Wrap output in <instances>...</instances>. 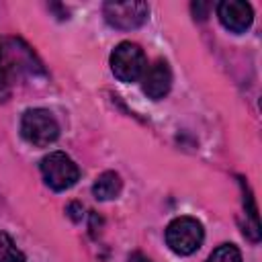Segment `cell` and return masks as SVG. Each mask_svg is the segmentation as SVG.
Here are the masks:
<instances>
[{
  "label": "cell",
  "mask_w": 262,
  "mask_h": 262,
  "mask_svg": "<svg viewBox=\"0 0 262 262\" xmlns=\"http://www.w3.org/2000/svg\"><path fill=\"white\" fill-rule=\"evenodd\" d=\"M35 74H43L41 61L33 49L16 37L0 39V102H6L14 86Z\"/></svg>",
  "instance_id": "6da1fadb"
},
{
  "label": "cell",
  "mask_w": 262,
  "mask_h": 262,
  "mask_svg": "<svg viewBox=\"0 0 262 262\" xmlns=\"http://www.w3.org/2000/svg\"><path fill=\"white\" fill-rule=\"evenodd\" d=\"M23 137L35 147H47L59 137V125L47 108H29L20 119Z\"/></svg>",
  "instance_id": "7a4b0ae2"
},
{
  "label": "cell",
  "mask_w": 262,
  "mask_h": 262,
  "mask_svg": "<svg viewBox=\"0 0 262 262\" xmlns=\"http://www.w3.org/2000/svg\"><path fill=\"white\" fill-rule=\"evenodd\" d=\"M205 229L192 217H176L166 227V244L178 256H190L203 244Z\"/></svg>",
  "instance_id": "3957f363"
},
{
  "label": "cell",
  "mask_w": 262,
  "mask_h": 262,
  "mask_svg": "<svg viewBox=\"0 0 262 262\" xmlns=\"http://www.w3.org/2000/svg\"><path fill=\"white\" fill-rule=\"evenodd\" d=\"M147 68L143 49L137 43L123 41L111 53V70L121 82H137Z\"/></svg>",
  "instance_id": "277c9868"
},
{
  "label": "cell",
  "mask_w": 262,
  "mask_h": 262,
  "mask_svg": "<svg viewBox=\"0 0 262 262\" xmlns=\"http://www.w3.org/2000/svg\"><path fill=\"white\" fill-rule=\"evenodd\" d=\"M41 174H43V180L49 188L66 190L78 182L80 168L63 151H51L49 156H45L41 160Z\"/></svg>",
  "instance_id": "5b68a950"
},
{
  "label": "cell",
  "mask_w": 262,
  "mask_h": 262,
  "mask_svg": "<svg viewBox=\"0 0 262 262\" xmlns=\"http://www.w3.org/2000/svg\"><path fill=\"white\" fill-rule=\"evenodd\" d=\"M102 14H104V18H106V23L111 27L121 29V31H131V29L141 27L147 20L149 6H147V2H139V0L104 2Z\"/></svg>",
  "instance_id": "8992f818"
},
{
  "label": "cell",
  "mask_w": 262,
  "mask_h": 262,
  "mask_svg": "<svg viewBox=\"0 0 262 262\" xmlns=\"http://www.w3.org/2000/svg\"><path fill=\"white\" fill-rule=\"evenodd\" d=\"M217 16H219L221 25L225 29H229L231 33H244L246 29H250V25L254 20L252 6L248 2H239V0L219 2L217 4Z\"/></svg>",
  "instance_id": "52a82bcc"
},
{
  "label": "cell",
  "mask_w": 262,
  "mask_h": 262,
  "mask_svg": "<svg viewBox=\"0 0 262 262\" xmlns=\"http://www.w3.org/2000/svg\"><path fill=\"white\" fill-rule=\"evenodd\" d=\"M141 78H143V84H141L143 86V92L151 100H160V98H164L170 92L172 72H170V66L164 59H158L149 68H145V72H143Z\"/></svg>",
  "instance_id": "ba28073f"
},
{
  "label": "cell",
  "mask_w": 262,
  "mask_h": 262,
  "mask_svg": "<svg viewBox=\"0 0 262 262\" xmlns=\"http://www.w3.org/2000/svg\"><path fill=\"white\" fill-rule=\"evenodd\" d=\"M121 188H123V180L117 172H102L94 184H92V194L98 199V201H113L121 194Z\"/></svg>",
  "instance_id": "9c48e42d"
},
{
  "label": "cell",
  "mask_w": 262,
  "mask_h": 262,
  "mask_svg": "<svg viewBox=\"0 0 262 262\" xmlns=\"http://www.w3.org/2000/svg\"><path fill=\"white\" fill-rule=\"evenodd\" d=\"M239 184H242V192H244V209H246V213L250 217V223H252L250 225L252 237H254V242H258V237H260V225H258V211H256V205H254V196H252L248 184L242 178H239Z\"/></svg>",
  "instance_id": "30bf717a"
},
{
  "label": "cell",
  "mask_w": 262,
  "mask_h": 262,
  "mask_svg": "<svg viewBox=\"0 0 262 262\" xmlns=\"http://www.w3.org/2000/svg\"><path fill=\"white\" fill-rule=\"evenodd\" d=\"M0 262H25V254L14 246L10 235L0 231Z\"/></svg>",
  "instance_id": "8fae6325"
},
{
  "label": "cell",
  "mask_w": 262,
  "mask_h": 262,
  "mask_svg": "<svg viewBox=\"0 0 262 262\" xmlns=\"http://www.w3.org/2000/svg\"><path fill=\"white\" fill-rule=\"evenodd\" d=\"M207 262H242V254L233 244H223L211 252Z\"/></svg>",
  "instance_id": "7c38bea8"
},
{
  "label": "cell",
  "mask_w": 262,
  "mask_h": 262,
  "mask_svg": "<svg viewBox=\"0 0 262 262\" xmlns=\"http://www.w3.org/2000/svg\"><path fill=\"white\" fill-rule=\"evenodd\" d=\"M192 14H194V18H199V20H205L207 18V14H209V2H192Z\"/></svg>",
  "instance_id": "4fadbf2b"
},
{
  "label": "cell",
  "mask_w": 262,
  "mask_h": 262,
  "mask_svg": "<svg viewBox=\"0 0 262 262\" xmlns=\"http://www.w3.org/2000/svg\"><path fill=\"white\" fill-rule=\"evenodd\" d=\"M66 213L70 215V219L72 221H82V215H84V209H82V205L80 203H70L68 205V209H66Z\"/></svg>",
  "instance_id": "5bb4252c"
},
{
  "label": "cell",
  "mask_w": 262,
  "mask_h": 262,
  "mask_svg": "<svg viewBox=\"0 0 262 262\" xmlns=\"http://www.w3.org/2000/svg\"><path fill=\"white\" fill-rule=\"evenodd\" d=\"M129 262H151V260H147L143 254L135 252V254H131V256H129Z\"/></svg>",
  "instance_id": "9a60e30c"
}]
</instances>
